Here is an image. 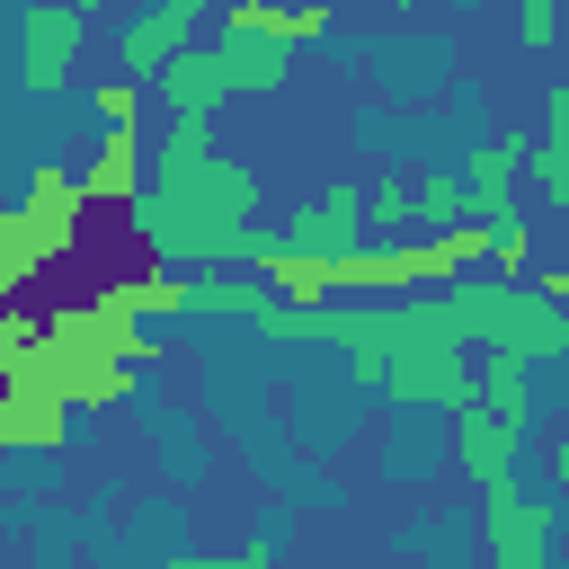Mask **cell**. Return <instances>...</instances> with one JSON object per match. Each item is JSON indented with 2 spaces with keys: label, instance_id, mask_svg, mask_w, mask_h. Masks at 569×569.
I'll use <instances>...</instances> for the list:
<instances>
[{
  "label": "cell",
  "instance_id": "22",
  "mask_svg": "<svg viewBox=\"0 0 569 569\" xmlns=\"http://www.w3.org/2000/svg\"><path fill=\"white\" fill-rule=\"evenodd\" d=\"M36 347H44V320H36L27 302H9V311H0V373H9V365H27Z\"/></svg>",
  "mask_w": 569,
  "mask_h": 569
},
{
  "label": "cell",
  "instance_id": "7",
  "mask_svg": "<svg viewBox=\"0 0 569 569\" xmlns=\"http://www.w3.org/2000/svg\"><path fill=\"white\" fill-rule=\"evenodd\" d=\"M151 89L169 98V124H213V116L240 98V80H231V53H222V44H213V53H204V44H187Z\"/></svg>",
  "mask_w": 569,
  "mask_h": 569
},
{
  "label": "cell",
  "instance_id": "21",
  "mask_svg": "<svg viewBox=\"0 0 569 569\" xmlns=\"http://www.w3.org/2000/svg\"><path fill=\"white\" fill-rule=\"evenodd\" d=\"M489 267H498V276H533V222H525V213L489 231Z\"/></svg>",
  "mask_w": 569,
  "mask_h": 569
},
{
  "label": "cell",
  "instance_id": "11",
  "mask_svg": "<svg viewBox=\"0 0 569 569\" xmlns=\"http://www.w3.org/2000/svg\"><path fill=\"white\" fill-rule=\"evenodd\" d=\"M347 293H400V284H436L427 267V240H373V249H347L338 258Z\"/></svg>",
  "mask_w": 569,
  "mask_h": 569
},
{
  "label": "cell",
  "instance_id": "12",
  "mask_svg": "<svg viewBox=\"0 0 569 569\" xmlns=\"http://www.w3.org/2000/svg\"><path fill=\"white\" fill-rule=\"evenodd\" d=\"M80 187H89V204H142V133L107 124L98 151H89V169H80Z\"/></svg>",
  "mask_w": 569,
  "mask_h": 569
},
{
  "label": "cell",
  "instance_id": "18",
  "mask_svg": "<svg viewBox=\"0 0 569 569\" xmlns=\"http://www.w3.org/2000/svg\"><path fill=\"white\" fill-rule=\"evenodd\" d=\"M525 160H533V151H525V133H489V142H471V151H462V187H516V178H525Z\"/></svg>",
  "mask_w": 569,
  "mask_h": 569
},
{
  "label": "cell",
  "instance_id": "19",
  "mask_svg": "<svg viewBox=\"0 0 569 569\" xmlns=\"http://www.w3.org/2000/svg\"><path fill=\"white\" fill-rule=\"evenodd\" d=\"M222 53H231V80H240V98H258V89H284V53H293V44H258V36H222Z\"/></svg>",
  "mask_w": 569,
  "mask_h": 569
},
{
  "label": "cell",
  "instance_id": "26",
  "mask_svg": "<svg viewBox=\"0 0 569 569\" xmlns=\"http://www.w3.org/2000/svg\"><path fill=\"white\" fill-rule=\"evenodd\" d=\"M533 187H542L551 204H569V142H551V133L533 142Z\"/></svg>",
  "mask_w": 569,
  "mask_h": 569
},
{
  "label": "cell",
  "instance_id": "17",
  "mask_svg": "<svg viewBox=\"0 0 569 569\" xmlns=\"http://www.w3.org/2000/svg\"><path fill=\"white\" fill-rule=\"evenodd\" d=\"M258 311H267V284L231 267H196V320H258Z\"/></svg>",
  "mask_w": 569,
  "mask_h": 569
},
{
  "label": "cell",
  "instance_id": "15",
  "mask_svg": "<svg viewBox=\"0 0 569 569\" xmlns=\"http://www.w3.org/2000/svg\"><path fill=\"white\" fill-rule=\"evenodd\" d=\"M62 391L71 409H116L133 391V356H62Z\"/></svg>",
  "mask_w": 569,
  "mask_h": 569
},
{
  "label": "cell",
  "instance_id": "20",
  "mask_svg": "<svg viewBox=\"0 0 569 569\" xmlns=\"http://www.w3.org/2000/svg\"><path fill=\"white\" fill-rule=\"evenodd\" d=\"M365 222H373V240L409 231V222H418V187H409V178H373V187H365Z\"/></svg>",
  "mask_w": 569,
  "mask_h": 569
},
{
  "label": "cell",
  "instance_id": "6",
  "mask_svg": "<svg viewBox=\"0 0 569 569\" xmlns=\"http://www.w3.org/2000/svg\"><path fill=\"white\" fill-rule=\"evenodd\" d=\"M338 258H347V249H293V240H258V249H249L258 284H267L276 302H293V311H329V293H347Z\"/></svg>",
  "mask_w": 569,
  "mask_h": 569
},
{
  "label": "cell",
  "instance_id": "3",
  "mask_svg": "<svg viewBox=\"0 0 569 569\" xmlns=\"http://www.w3.org/2000/svg\"><path fill=\"white\" fill-rule=\"evenodd\" d=\"M453 311L471 329V347H516V356H569V311L516 276H453Z\"/></svg>",
  "mask_w": 569,
  "mask_h": 569
},
{
  "label": "cell",
  "instance_id": "27",
  "mask_svg": "<svg viewBox=\"0 0 569 569\" xmlns=\"http://www.w3.org/2000/svg\"><path fill=\"white\" fill-rule=\"evenodd\" d=\"M542 133H551V142H569V80L551 89V107H542Z\"/></svg>",
  "mask_w": 569,
  "mask_h": 569
},
{
  "label": "cell",
  "instance_id": "28",
  "mask_svg": "<svg viewBox=\"0 0 569 569\" xmlns=\"http://www.w3.org/2000/svg\"><path fill=\"white\" fill-rule=\"evenodd\" d=\"M533 293H551V302L569 311V267H542V276H533Z\"/></svg>",
  "mask_w": 569,
  "mask_h": 569
},
{
  "label": "cell",
  "instance_id": "1",
  "mask_svg": "<svg viewBox=\"0 0 569 569\" xmlns=\"http://www.w3.org/2000/svg\"><path fill=\"white\" fill-rule=\"evenodd\" d=\"M249 213H258V169L222 160L204 124H169V142H160V178H151V196L133 204L142 240H151L160 258L231 267V258L258 249Z\"/></svg>",
  "mask_w": 569,
  "mask_h": 569
},
{
  "label": "cell",
  "instance_id": "32",
  "mask_svg": "<svg viewBox=\"0 0 569 569\" xmlns=\"http://www.w3.org/2000/svg\"><path fill=\"white\" fill-rule=\"evenodd\" d=\"M80 9H89V0H80Z\"/></svg>",
  "mask_w": 569,
  "mask_h": 569
},
{
  "label": "cell",
  "instance_id": "2",
  "mask_svg": "<svg viewBox=\"0 0 569 569\" xmlns=\"http://www.w3.org/2000/svg\"><path fill=\"white\" fill-rule=\"evenodd\" d=\"M80 213H89L80 169L36 160V169H27V187H18V204L0 213V293H27V284H36V267H44V258H62V249L80 240Z\"/></svg>",
  "mask_w": 569,
  "mask_h": 569
},
{
  "label": "cell",
  "instance_id": "9",
  "mask_svg": "<svg viewBox=\"0 0 569 569\" xmlns=\"http://www.w3.org/2000/svg\"><path fill=\"white\" fill-rule=\"evenodd\" d=\"M196 18H204V0H151V9H142V18L116 36V62H124V80H160V71L187 53Z\"/></svg>",
  "mask_w": 569,
  "mask_h": 569
},
{
  "label": "cell",
  "instance_id": "25",
  "mask_svg": "<svg viewBox=\"0 0 569 569\" xmlns=\"http://www.w3.org/2000/svg\"><path fill=\"white\" fill-rule=\"evenodd\" d=\"M551 36H560V0H516V44L542 53Z\"/></svg>",
  "mask_w": 569,
  "mask_h": 569
},
{
  "label": "cell",
  "instance_id": "10",
  "mask_svg": "<svg viewBox=\"0 0 569 569\" xmlns=\"http://www.w3.org/2000/svg\"><path fill=\"white\" fill-rule=\"evenodd\" d=\"M222 36H258V44H320V36H338V9L329 0H231L222 9Z\"/></svg>",
  "mask_w": 569,
  "mask_h": 569
},
{
  "label": "cell",
  "instance_id": "31",
  "mask_svg": "<svg viewBox=\"0 0 569 569\" xmlns=\"http://www.w3.org/2000/svg\"><path fill=\"white\" fill-rule=\"evenodd\" d=\"M222 9H231V0H222Z\"/></svg>",
  "mask_w": 569,
  "mask_h": 569
},
{
  "label": "cell",
  "instance_id": "24",
  "mask_svg": "<svg viewBox=\"0 0 569 569\" xmlns=\"http://www.w3.org/2000/svg\"><path fill=\"white\" fill-rule=\"evenodd\" d=\"M133 107H142V80H98V89H89L98 133H107V124H133Z\"/></svg>",
  "mask_w": 569,
  "mask_h": 569
},
{
  "label": "cell",
  "instance_id": "5",
  "mask_svg": "<svg viewBox=\"0 0 569 569\" xmlns=\"http://www.w3.org/2000/svg\"><path fill=\"white\" fill-rule=\"evenodd\" d=\"M551 533H560L551 498H525L516 480L480 489V542L498 551V569H551Z\"/></svg>",
  "mask_w": 569,
  "mask_h": 569
},
{
  "label": "cell",
  "instance_id": "13",
  "mask_svg": "<svg viewBox=\"0 0 569 569\" xmlns=\"http://www.w3.org/2000/svg\"><path fill=\"white\" fill-rule=\"evenodd\" d=\"M107 302H116V311H133V320H178V311H196V276H178L169 258H142L133 276H116V284H107Z\"/></svg>",
  "mask_w": 569,
  "mask_h": 569
},
{
  "label": "cell",
  "instance_id": "29",
  "mask_svg": "<svg viewBox=\"0 0 569 569\" xmlns=\"http://www.w3.org/2000/svg\"><path fill=\"white\" fill-rule=\"evenodd\" d=\"M542 462H551V480L569 489V436H551V453H542Z\"/></svg>",
  "mask_w": 569,
  "mask_h": 569
},
{
  "label": "cell",
  "instance_id": "14",
  "mask_svg": "<svg viewBox=\"0 0 569 569\" xmlns=\"http://www.w3.org/2000/svg\"><path fill=\"white\" fill-rule=\"evenodd\" d=\"M62 427H71V400H62V391H44V382H9V400H0V445L44 453V445H62Z\"/></svg>",
  "mask_w": 569,
  "mask_h": 569
},
{
  "label": "cell",
  "instance_id": "23",
  "mask_svg": "<svg viewBox=\"0 0 569 569\" xmlns=\"http://www.w3.org/2000/svg\"><path fill=\"white\" fill-rule=\"evenodd\" d=\"M160 569H276V533H249L240 551H213V560L204 551L196 560H160Z\"/></svg>",
  "mask_w": 569,
  "mask_h": 569
},
{
  "label": "cell",
  "instance_id": "8",
  "mask_svg": "<svg viewBox=\"0 0 569 569\" xmlns=\"http://www.w3.org/2000/svg\"><path fill=\"white\" fill-rule=\"evenodd\" d=\"M453 418V462L471 471V489H498V480H516V445H525V427L516 418H498L480 391L462 400V409H445Z\"/></svg>",
  "mask_w": 569,
  "mask_h": 569
},
{
  "label": "cell",
  "instance_id": "16",
  "mask_svg": "<svg viewBox=\"0 0 569 569\" xmlns=\"http://www.w3.org/2000/svg\"><path fill=\"white\" fill-rule=\"evenodd\" d=\"M525 365L533 356H516V347H480V400L498 409V418H533V382H525Z\"/></svg>",
  "mask_w": 569,
  "mask_h": 569
},
{
  "label": "cell",
  "instance_id": "4",
  "mask_svg": "<svg viewBox=\"0 0 569 569\" xmlns=\"http://www.w3.org/2000/svg\"><path fill=\"white\" fill-rule=\"evenodd\" d=\"M80 44H89V9L80 0H18V80L36 98H53L71 80Z\"/></svg>",
  "mask_w": 569,
  "mask_h": 569
},
{
  "label": "cell",
  "instance_id": "30",
  "mask_svg": "<svg viewBox=\"0 0 569 569\" xmlns=\"http://www.w3.org/2000/svg\"><path fill=\"white\" fill-rule=\"evenodd\" d=\"M391 9H418V0H391Z\"/></svg>",
  "mask_w": 569,
  "mask_h": 569
}]
</instances>
